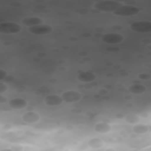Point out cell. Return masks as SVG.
Segmentation results:
<instances>
[{"label": "cell", "mask_w": 151, "mask_h": 151, "mask_svg": "<svg viewBox=\"0 0 151 151\" xmlns=\"http://www.w3.org/2000/svg\"><path fill=\"white\" fill-rule=\"evenodd\" d=\"M94 131L98 133L106 134L111 130V126L110 124L105 122H100L96 124L94 126Z\"/></svg>", "instance_id": "obj_12"}, {"label": "cell", "mask_w": 151, "mask_h": 151, "mask_svg": "<svg viewBox=\"0 0 151 151\" xmlns=\"http://www.w3.org/2000/svg\"><path fill=\"white\" fill-rule=\"evenodd\" d=\"M130 29L138 33H148L151 32V22L148 21H139L132 23Z\"/></svg>", "instance_id": "obj_4"}, {"label": "cell", "mask_w": 151, "mask_h": 151, "mask_svg": "<svg viewBox=\"0 0 151 151\" xmlns=\"http://www.w3.org/2000/svg\"><path fill=\"white\" fill-rule=\"evenodd\" d=\"M7 101V98L4 96H2V94L0 95V104H4L5 103H6V101Z\"/></svg>", "instance_id": "obj_22"}, {"label": "cell", "mask_w": 151, "mask_h": 151, "mask_svg": "<svg viewBox=\"0 0 151 151\" xmlns=\"http://www.w3.org/2000/svg\"><path fill=\"white\" fill-rule=\"evenodd\" d=\"M22 29L21 25L13 22H4L0 24V32L5 34H12L19 32Z\"/></svg>", "instance_id": "obj_3"}, {"label": "cell", "mask_w": 151, "mask_h": 151, "mask_svg": "<svg viewBox=\"0 0 151 151\" xmlns=\"http://www.w3.org/2000/svg\"><path fill=\"white\" fill-rule=\"evenodd\" d=\"M10 5L12 6H19L22 5V4L18 2H13L10 4Z\"/></svg>", "instance_id": "obj_24"}, {"label": "cell", "mask_w": 151, "mask_h": 151, "mask_svg": "<svg viewBox=\"0 0 151 151\" xmlns=\"http://www.w3.org/2000/svg\"><path fill=\"white\" fill-rule=\"evenodd\" d=\"M75 12L78 14L86 15V14H88V10H87V9H77V10L75 11Z\"/></svg>", "instance_id": "obj_21"}, {"label": "cell", "mask_w": 151, "mask_h": 151, "mask_svg": "<svg viewBox=\"0 0 151 151\" xmlns=\"http://www.w3.org/2000/svg\"><path fill=\"white\" fill-rule=\"evenodd\" d=\"M40 119V115L34 111H28L22 116V120L26 123L32 124L39 121Z\"/></svg>", "instance_id": "obj_10"}, {"label": "cell", "mask_w": 151, "mask_h": 151, "mask_svg": "<svg viewBox=\"0 0 151 151\" xmlns=\"http://www.w3.org/2000/svg\"><path fill=\"white\" fill-rule=\"evenodd\" d=\"M28 31L31 34L44 35L51 33L52 31V27L48 24H40L28 28Z\"/></svg>", "instance_id": "obj_5"}, {"label": "cell", "mask_w": 151, "mask_h": 151, "mask_svg": "<svg viewBox=\"0 0 151 151\" xmlns=\"http://www.w3.org/2000/svg\"><path fill=\"white\" fill-rule=\"evenodd\" d=\"M61 97L64 101L71 103L80 101L82 98V96L80 93L77 91L68 90L61 94Z\"/></svg>", "instance_id": "obj_7"}, {"label": "cell", "mask_w": 151, "mask_h": 151, "mask_svg": "<svg viewBox=\"0 0 151 151\" xmlns=\"http://www.w3.org/2000/svg\"><path fill=\"white\" fill-rule=\"evenodd\" d=\"M101 41L109 44H116L122 42L124 38V37L117 33H107L103 35L101 37Z\"/></svg>", "instance_id": "obj_6"}, {"label": "cell", "mask_w": 151, "mask_h": 151, "mask_svg": "<svg viewBox=\"0 0 151 151\" xmlns=\"http://www.w3.org/2000/svg\"><path fill=\"white\" fill-rule=\"evenodd\" d=\"M27 101L25 99L19 97L12 99L8 103L9 107L14 110H21L24 109L27 107Z\"/></svg>", "instance_id": "obj_9"}, {"label": "cell", "mask_w": 151, "mask_h": 151, "mask_svg": "<svg viewBox=\"0 0 151 151\" xmlns=\"http://www.w3.org/2000/svg\"><path fill=\"white\" fill-rule=\"evenodd\" d=\"M138 78L140 80H147L150 78V75L149 73H141L138 75Z\"/></svg>", "instance_id": "obj_18"}, {"label": "cell", "mask_w": 151, "mask_h": 151, "mask_svg": "<svg viewBox=\"0 0 151 151\" xmlns=\"http://www.w3.org/2000/svg\"><path fill=\"white\" fill-rule=\"evenodd\" d=\"M77 79L83 83H90L95 80L96 76L91 72H81L77 75Z\"/></svg>", "instance_id": "obj_13"}, {"label": "cell", "mask_w": 151, "mask_h": 151, "mask_svg": "<svg viewBox=\"0 0 151 151\" xmlns=\"http://www.w3.org/2000/svg\"><path fill=\"white\" fill-rule=\"evenodd\" d=\"M149 127L147 125L145 124H135L133 127V131L138 134H142L146 133L149 131Z\"/></svg>", "instance_id": "obj_16"}, {"label": "cell", "mask_w": 151, "mask_h": 151, "mask_svg": "<svg viewBox=\"0 0 151 151\" xmlns=\"http://www.w3.org/2000/svg\"><path fill=\"white\" fill-rule=\"evenodd\" d=\"M122 5L123 4L119 1L113 0H103L96 2L93 5V8L95 9V10L99 11L113 12Z\"/></svg>", "instance_id": "obj_1"}, {"label": "cell", "mask_w": 151, "mask_h": 151, "mask_svg": "<svg viewBox=\"0 0 151 151\" xmlns=\"http://www.w3.org/2000/svg\"><path fill=\"white\" fill-rule=\"evenodd\" d=\"M8 89V87L6 84L4 83L3 82H0V94H2V93H5Z\"/></svg>", "instance_id": "obj_20"}, {"label": "cell", "mask_w": 151, "mask_h": 151, "mask_svg": "<svg viewBox=\"0 0 151 151\" xmlns=\"http://www.w3.org/2000/svg\"><path fill=\"white\" fill-rule=\"evenodd\" d=\"M8 76L6 71L2 68H0V80L6 79Z\"/></svg>", "instance_id": "obj_19"}, {"label": "cell", "mask_w": 151, "mask_h": 151, "mask_svg": "<svg viewBox=\"0 0 151 151\" xmlns=\"http://www.w3.org/2000/svg\"><path fill=\"white\" fill-rule=\"evenodd\" d=\"M125 121L129 124H137L140 121V117L135 114H130L127 115L125 118Z\"/></svg>", "instance_id": "obj_17"}, {"label": "cell", "mask_w": 151, "mask_h": 151, "mask_svg": "<svg viewBox=\"0 0 151 151\" xmlns=\"http://www.w3.org/2000/svg\"><path fill=\"white\" fill-rule=\"evenodd\" d=\"M104 142L100 138L94 137L90 139L88 142V146L94 149H98L103 147Z\"/></svg>", "instance_id": "obj_15"}, {"label": "cell", "mask_w": 151, "mask_h": 151, "mask_svg": "<svg viewBox=\"0 0 151 151\" xmlns=\"http://www.w3.org/2000/svg\"><path fill=\"white\" fill-rule=\"evenodd\" d=\"M128 91L134 94H142L146 91V87L142 84H134L129 87Z\"/></svg>", "instance_id": "obj_14"}, {"label": "cell", "mask_w": 151, "mask_h": 151, "mask_svg": "<svg viewBox=\"0 0 151 151\" xmlns=\"http://www.w3.org/2000/svg\"><path fill=\"white\" fill-rule=\"evenodd\" d=\"M63 101L61 96L57 94L48 95L44 98L45 104L49 106H58L61 105Z\"/></svg>", "instance_id": "obj_8"}, {"label": "cell", "mask_w": 151, "mask_h": 151, "mask_svg": "<svg viewBox=\"0 0 151 151\" xmlns=\"http://www.w3.org/2000/svg\"><path fill=\"white\" fill-rule=\"evenodd\" d=\"M22 24L27 27H32L44 24V20L37 17H28L22 19Z\"/></svg>", "instance_id": "obj_11"}, {"label": "cell", "mask_w": 151, "mask_h": 151, "mask_svg": "<svg viewBox=\"0 0 151 151\" xmlns=\"http://www.w3.org/2000/svg\"><path fill=\"white\" fill-rule=\"evenodd\" d=\"M120 49L119 48H116V47H114L113 48H106V51H110V52H112V51H114V52H116V51H119Z\"/></svg>", "instance_id": "obj_23"}, {"label": "cell", "mask_w": 151, "mask_h": 151, "mask_svg": "<svg viewBox=\"0 0 151 151\" xmlns=\"http://www.w3.org/2000/svg\"><path fill=\"white\" fill-rule=\"evenodd\" d=\"M139 12L140 9L137 6L130 5H122L114 11L113 14L120 17H131L137 15Z\"/></svg>", "instance_id": "obj_2"}]
</instances>
